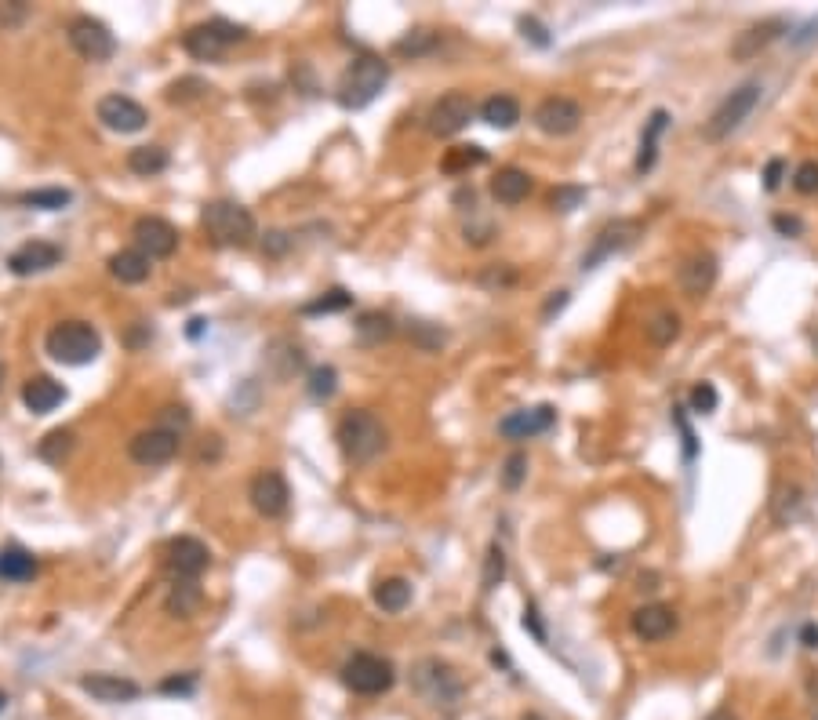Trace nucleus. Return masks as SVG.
I'll return each instance as SVG.
<instances>
[{
  "mask_svg": "<svg viewBox=\"0 0 818 720\" xmlns=\"http://www.w3.org/2000/svg\"><path fill=\"white\" fill-rule=\"evenodd\" d=\"M248 499L255 506V513L266 520H277L288 513V502H291V488L288 480L280 477L277 470H262L251 477V488H248Z\"/></svg>",
  "mask_w": 818,
  "mask_h": 720,
  "instance_id": "ddd939ff",
  "label": "nucleus"
},
{
  "mask_svg": "<svg viewBox=\"0 0 818 720\" xmlns=\"http://www.w3.org/2000/svg\"><path fill=\"white\" fill-rule=\"evenodd\" d=\"M433 44H437V37H433V33H426V30H415L411 33V37H404L397 44V51L400 55H422V51H429L433 48Z\"/></svg>",
  "mask_w": 818,
  "mask_h": 720,
  "instance_id": "de8ad7c7",
  "label": "nucleus"
},
{
  "mask_svg": "<svg viewBox=\"0 0 818 720\" xmlns=\"http://www.w3.org/2000/svg\"><path fill=\"white\" fill-rule=\"evenodd\" d=\"M4 375H8V368H4V364H0V386H4Z\"/></svg>",
  "mask_w": 818,
  "mask_h": 720,
  "instance_id": "e2e57ef3",
  "label": "nucleus"
},
{
  "mask_svg": "<svg viewBox=\"0 0 818 720\" xmlns=\"http://www.w3.org/2000/svg\"><path fill=\"white\" fill-rule=\"evenodd\" d=\"M393 680H397L393 662L382 659V655H371V651H357L342 666V684L353 695H386L393 688Z\"/></svg>",
  "mask_w": 818,
  "mask_h": 720,
  "instance_id": "6e6552de",
  "label": "nucleus"
},
{
  "mask_svg": "<svg viewBox=\"0 0 818 720\" xmlns=\"http://www.w3.org/2000/svg\"><path fill=\"white\" fill-rule=\"evenodd\" d=\"M582 124V106L568 95H549L535 106V128L542 135H553V139H564L571 131H579Z\"/></svg>",
  "mask_w": 818,
  "mask_h": 720,
  "instance_id": "4468645a",
  "label": "nucleus"
},
{
  "mask_svg": "<svg viewBox=\"0 0 818 720\" xmlns=\"http://www.w3.org/2000/svg\"><path fill=\"white\" fill-rule=\"evenodd\" d=\"M44 350H48L51 360L59 364H70V368H84L102 353V335L91 328L88 320H62L48 331L44 339Z\"/></svg>",
  "mask_w": 818,
  "mask_h": 720,
  "instance_id": "39448f33",
  "label": "nucleus"
},
{
  "mask_svg": "<svg viewBox=\"0 0 818 720\" xmlns=\"http://www.w3.org/2000/svg\"><path fill=\"white\" fill-rule=\"evenodd\" d=\"M524 477H528V455L513 451L506 459V470H502V484H506L509 491H517L520 484H524Z\"/></svg>",
  "mask_w": 818,
  "mask_h": 720,
  "instance_id": "37998d69",
  "label": "nucleus"
},
{
  "mask_svg": "<svg viewBox=\"0 0 818 720\" xmlns=\"http://www.w3.org/2000/svg\"><path fill=\"white\" fill-rule=\"evenodd\" d=\"M793 190L804 193V197H815L818 193V160H804V164L793 171Z\"/></svg>",
  "mask_w": 818,
  "mask_h": 720,
  "instance_id": "79ce46f5",
  "label": "nucleus"
},
{
  "mask_svg": "<svg viewBox=\"0 0 818 720\" xmlns=\"http://www.w3.org/2000/svg\"><path fill=\"white\" fill-rule=\"evenodd\" d=\"M706 720H739V717H735L731 710H717V713H709Z\"/></svg>",
  "mask_w": 818,
  "mask_h": 720,
  "instance_id": "052dcab7",
  "label": "nucleus"
},
{
  "mask_svg": "<svg viewBox=\"0 0 818 720\" xmlns=\"http://www.w3.org/2000/svg\"><path fill=\"white\" fill-rule=\"evenodd\" d=\"M200 226L219 248H248L255 240V215L237 200H211L200 211Z\"/></svg>",
  "mask_w": 818,
  "mask_h": 720,
  "instance_id": "f03ea898",
  "label": "nucleus"
},
{
  "mask_svg": "<svg viewBox=\"0 0 818 720\" xmlns=\"http://www.w3.org/2000/svg\"><path fill=\"white\" fill-rule=\"evenodd\" d=\"M80 688L88 691L95 702H106V706H120V702L139 699V684L128 677H117V673H84V677H80Z\"/></svg>",
  "mask_w": 818,
  "mask_h": 720,
  "instance_id": "412c9836",
  "label": "nucleus"
},
{
  "mask_svg": "<svg viewBox=\"0 0 818 720\" xmlns=\"http://www.w3.org/2000/svg\"><path fill=\"white\" fill-rule=\"evenodd\" d=\"M520 720H546V717H539V713H524Z\"/></svg>",
  "mask_w": 818,
  "mask_h": 720,
  "instance_id": "680f3d73",
  "label": "nucleus"
},
{
  "mask_svg": "<svg viewBox=\"0 0 818 720\" xmlns=\"http://www.w3.org/2000/svg\"><path fill=\"white\" fill-rule=\"evenodd\" d=\"M22 15H26V4H11V8H0V22H4V26H15Z\"/></svg>",
  "mask_w": 818,
  "mask_h": 720,
  "instance_id": "6e6d98bb",
  "label": "nucleus"
},
{
  "mask_svg": "<svg viewBox=\"0 0 818 720\" xmlns=\"http://www.w3.org/2000/svg\"><path fill=\"white\" fill-rule=\"evenodd\" d=\"M553 426H557L553 404H539V408L509 411L506 419L499 422V433L506 440H531V437H539V433H549Z\"/></svg>",
  "mask_w": 818,
  "mask_h": 720,
  "instance_id": "6ab92c4d",
  "label": "nucleus"
},
{
  "mask_svg": "<svg viewBox=\"0 0 818 720\" xmlns=\"http://www.w3.org/2000/svg\"><path fill=\"white\" fill-rule=\"evenodd\" d=\"M306 390H310V397L317 400V404H324V400L335 397V390H339V371L331 368V364H320V368L310 371V382H306Z\"/></svg>",
  "mask_w": 818,
  "mask_h": 720,
  "instance_id": "c9c22d12",
  "label": "nucleus"
},
{
  "mask_svg": "<svg viewBox=\"0 0 818 720\" xmlns=\"http://www.w3.org/2000/svg\"><path fill=\"white\" fill-rule=\"evenodd\" d=\"M284 248H288V237H284V233H270V244H266V251H270V255H280Z\"/></svg>",
  "mask_w": 818,
  "mask_h": 720,
  "instance_id": "13d9d810",
  "label": "nucleus"
},
{
  "mask_svg": "<svg viewBox=\"0 0 818 720\" xmlns=\"http://www.w3.org/2000/svg\"><path fill=\"white\" fill-rule=\"evenodd\" d=\"M335 440H339V448L350 466H368V462H375L382 451H386L390 433H386L379 415L357 408V411H346V415L339 419Z\"/></svg>",
  "mask_w": 818,
  "mask_h": 720,
  "instance_id": "f257e3e1",
  "label": "nucleus"
},
{
  "mask_svg": "<svg viewBox=\"0 0 818 720\" xmlns=\"http://www.w3.org/2000/svg\"><path fill=\"white\" fill-rule=\"evenodd\" d=\"M73 200L70 190H33V193H22V204H30V208H44V211H59L66 208Z\"/></svg>",
  "mask_w": 818,
  "mask_h": 720,
  "instance_id": "58836bf2",
  "label": "nucleus"
},
{
  "mask_svg": "<svg viewBox=\"0 0 818 720\" xmlns=\"http://www.w3.org/2000/svg\"><path fill=\"white\" fill-rule=\"evenodd\" d=\"M531 193V175L520 168H499V175L491 179V197L499 200V204H506V208H513V204H520V200Z\"/></svg>",
  "mask_w": 818,
  "mask_h": 720,
  "instance_id": "a878e982",
  "label": "nucleus"
},
{
  "mask_svg": "<svg viewBox=\"0 0 818 720\" xmlns=\"http://www.w3.org/2000/svg\"><path fill=\"white\" fill-rule=\"evenodd\" d=\"M208 91V84L204 80H197V77H186V80H175L168 88V99L171 102H186V99H197V95H204Z\"/></svg>",
  "mask_w": 818,
  "mask_h": 720,
  "instance_id": "a18cd8bd",
  "label": "nucleus"
},
{
  "mask_svg": "<svg viewBox=\"0 0 818 720\" xmlns=\"http://www.w3.org/2000/svg\"><path fill=\"white\" fill-rule=\"evenodd\" d=\"M66 37H70V48L77 51L84 62H110L113 51H117V40H113L110 26L91 19V15H77V19L70 22V30H66Z\"/></svg>",
  "mask_w": 818,
  "mask_h": 720,
  "instance_id": "1a4fd4ad",
  "label": "nucleus"
},
{
  "mask_svg": "<svg viewBox=\"0 0 818 720\" xmlns=\"http://www.w3.org/2000/svg\"><path fill=\"white\" fill-rule=\"evenodd\" d=\"M200 604H204V593H200V586L193 579L175 582L171 593H168V600H164L168 615H175V619H190V615H197Z\"/></svg>",
  "mask_w": 818,
  "mask_h": 720,
  "instance_id": "2f4dec72",
  "label": "nucleus"
},
{
  "mask_svg": "<svg viewBox=\"0 0 818 720\" xmlns=\"http://www.w3.org/2000/svg\"><path fill=\"white\" fill-rule=\"evenodd\" d=\"M62 400H66V386L48 379V375H37V379H30L22 386V404H26L33 415H48V411L59 408Z\"/></svg>",
  "mask_w": 818,
  "mask_h": 720,
  "instance_id": "393cba45",
  "label": "nucleus"
},
{
  "mask_svg": "<svg viewBox=\"0 0 818 720\" xmlns=\"http://www.w3.org/2000/svg\"><path fill=\"white\" fill-rule=\"evenodd\" d=\"M688 400H691V411H695V415H713L720 404L717 386H713V382H695V390H691Z\"/></svg>",
  "mask_w": 818,
  "mask_h": 720,
  "instance_id": "a19ab883",
  "label": "nucleus"
},
{
  "mask_svg": "<svg viewBox=\"0 0 818 720\" xmlns=\"http://www.w3.org/2000/svg\"><path fill=\"white\" fill-rule=\"evenodd\" d=\"M775 230L786 233V237H800V233H804V222L793 219V215H775Z\"/></svg>",
  "mask_w": 818,
  "mask_h": 720,
  "instance_id": "603ef678",
  "label": "nucleus"
},
{
  "mask_svg": "<svg viewBox=\"0 0 818 720\" xmlns=\"http://www.w3.org/2000/svg\"><path fill=\"white\" fill-rule=\"evenodd\" d=\"M160 691H168V695H190L193 691V677H168L164 684H160Z\"/></svg>",
  "mask_w": 818,
  "mask_h": 720,
  "instance_id": "5fc2aeb1",
  "label": "nucleus"
},
{
  "mask_svg": "<svg viewBox=\"0 0 818 720\" xmlns=\"http://www.w3.org/2000/svg\"><path fill=\"white\" fill-rule=\"evenodd\" d=\"M473 164H484V150H480V146H459V150H451L448 160H444V168L448 171L473 168Z\"/></svg>",
  "mask_w": 818,
  "mask_h": 720,
  "instance_id": "c03bdc74",
  "label": "nucleus"
},
{
  "mask_svg": "<svg viewBox=\"0 0 818 720\" xmlns=\"http://www.w3.org/2000/svg\"><path fill=\"white\" fill-rule=\"evenodd\" d=\"M480 120H484L488 128L509 131L520 120V102L513 99V95H491V99H484V106H480Z\"/></svg>",
  "mask_w": 818,
  "mask_h": 720,
  "instance_id": "7c9ffc66",
  "label": "nucleus"
},
{
  "mask_svg": "<svg viewBox=\"0 0 818 720\" xmlns=\"http://www.w3.org/2000/svg\"><path fill=\"white\" fill-rule=\"evenodd\" d=\"M564 306H568V295H564V291H557V299L546 302V313H542V317H549L553 310H564Z\"/></svg>",
  "mask_w": 818,
  "mask_h": 720,
  "instance_id": "bf43d9fd",
  "label": "nucleus"
},
{
  "mask_svg": "<svg viewBox=\"0 0 818 720\" xmlns=\"http://www.w3.org/2000/svg\"><path fill=\"white\" fill-rule=\"evenodd\" d=\"M240 40H248V30H244V26H237V22H230V19H211V22L193 26V30L182 37V48L200 62H219L233 44H240Z\"/></svg>",
  "mask_w": 818,
  "mask_h": 720,
  "instance_id": "0eeeda50",
  "label": "nucleus"
},
{
  "mask_svg": "<svg viewBox=\"0 0 818 720\" xmlns=\"http://www.w3.org/2000/svg\"><path fill=\"white\" fill-rule=\"evenodd\" d=\"M131 237H135V248L146 255V259H168L179 248V230L171 226L168 219H157V215H142L135 226H131Z\"/></svg>",
  "mask_w": 818,
  "mask_h": 720,
  "instance_id": "dca6fc26",
  "label": "nucleus"
},
{
  "mask_svg": "<svg viewBox=\"0 0 818 720\" xmlns=\"http://www.w3.org/2000/svg\"><path fill=\"white\" fill-rule=\"evenodd\" d=\"M62 262V248L51 240H26L22 248L8 255V270L15 277H33V273H48Z\"/></svg>",
  "mask_w": 818,
  "mask_h": 720,
  "instance_id": "a211bd4d",
  "label": "nucleus"
},
{
  "mask_svg": "<svg viewBox=\"0 0 818 720\" xmlns=\"http://www.w3.org/2000/svg\"><path fill=\"white\" fill-rule=\"evenodd\" d=\"M350 306H353L350 291H346V288H331V291H324L320 299L306 302V306H302V313L317 317V313H339V310H350Z\"/></svg>",
  "mask_w": 818,
  "mask_h": 720,
  "instance_id": "e433bc0d",
  "label": "nucleus"
},
{
  "mask_svg": "<svg viewBox=\"0 0 818 720\" xmlns=\"http://www.w3.org/2000/svg\"><path fill=\"white\" fill-rule=\"evenodd\" d=\"M211 564V553L208 546L200 539H193V535H179V539L168 542V550H164V568L171 571V579L182 582V579H193L197 582L204 571H208Z\"/></svg>",
  "mask_w": 818,
  "mask_h": 720,
  "instance_id": "f8f14e48",
  "label": "nucleus"
},
{
  "mask_svg": "<svg viewBox=\"0 0 818 720\" xmlns=\"http://www.w3.org/2000/svg\"><path fill=\"white\" fill-rule=\"evenodd\" d=\"M179 448H182V433L153 426V430H142L131 437L128 455L139 462V466H168V462L179 455Z\"/></svg>",
  "mask_w": 818,
  "mask_h": 720,
  "instance_id": "2eb2a0df",
  "label": "nucleus"
},
{
  "mask_svg": "<svg viewBox=\"0 0 818 720\" xmlns=\"http://www.w3.org/2000/svg\"><path fill=\"white\" fill-rule=\"evenodd\" d=\"M473 113H477V106H473V99H469L466 91H448V95H440V99L429 106L426 128L429 135H437V139H451V135H459L469 120H473Z\"/></svg>",
  "mask_w": 818,
  "mask_h": 720,
  "instance_id": "9d476101",
  "label": "nucleus"
},
{
  "mask_svg": "<svg viewBox=\"0 0 818 720\" xmlns=\"http://www.w3.org/2000/svg\"><path fill=\"white\" fill-rule=\"evenodd\" d=\"M644 331H648V339L655 342V346H669V342L680 335V317L673 310H662L644 324Z\"/></svg>",
  "mask_w": 818,
  "mask_h": 720,
  "instance_id": "f704fd0d",
  "label": "nucleus"
},
{
  "mask_svg": "<svg viewBox=\"0 0 818 720\" xmlns=\"http://www.w3.org/2000/svg\"><path fill=\"white\" fill-rule=\"evenodd\" d=\"M760 84L757 80H746L742 88H735L731 95H724L720 99V106L713 110V117L706 120V128H702V135H706V142H724V139H731L735 131L746 124V117L753 110H757V102H760Z\"/></svg>",
  "mask_w": 818,
  "mask_h": 720,
  "instance_id": "423d86ee",
  "label": "nucleus"
},
{
  "mask_svg": "<svg viewBox=\"0 0 818 720\" xmlns=\"http://www.w3.org/2000/svg\"><path fill=\"white\" fill-rule=\"evenodd\" d=\"M520 30H524V37H531L539 48H549V37H546V26H542L539 19H520Z\"/></svg>",
  "mask_w": 818,
  "mask_h": 720,
  "instance_id": "3c124183",
  "label": "nucleus"
},
{
  "mask_svg": "<svg viewBox=\"0 0 818 720\" xmlns=\"http://www.w3.org/2000/svg\"><path fill=\"white\" fill-rule=\"evenodd\" d=\"M640 226L633 219H622V222H611V226H604V230L597 233V240H593V248H589V255H582V270H597L600 262L611 259L615 251L629 248L633 240H637Z\"/></svg>",
  "mask_w": 818,
  "mask_h": 720,
  "instance_id": "aec40b11",
  "label": "nucleus"
},
{
  "mask_svg": "<svg viewBox=\"0 0 818 720\" xmlns=\"http://www.w3.org/2000/svg\"><path fill=\"white\" fill-rule=\"evenodd\" d=\"M800 640H804V648H818V626H815V622H808V626L800 630Z\"/></svg>",
  "mask_w": 818,
  "mask_h": 720,
  "instance_id": "4d7b16f0",
  "label": "nucleus"
},
{
  "mask_svg": "<svg viewBox=\"0 0 818 720\" xmlns=\"http://www.w3.org/2000/svg\"><path fill=\"white\" fill-rule=\"evenodd\" d=\"M353 331H357V339L364 342V346H382V342H390L393 335H397V324H393L390 313L368 310V313H360V317H357Z\"/></svg>",
  "mask_w": 818,
  "mask_h": 720,
  "instance_id": "cd10ccee",
  "label": "nucleus"
},
{
  "mask_svg": "<svg viewBox=\"0 0 818 720\" xmlns=\"http://www.w3.org/2000/svg\"><path fill=\"white\" fill-rule=\"evenodd\" d=\"M37 571H40V564L30 550H22V546H4V550H0V579L30 582Z\"/></svg>",
  "mask_w": 818,
  "mask_h": 720,
  "instance_id": "c85d7f7f",
  "label": "nucleus"
},
{
  "mask_svg": "<svg viewBox=\"0 0 818 720\" xmlns=\"http://www.w3.org/2000/svg\"><path fill=\"white\" fill-rule=\"evenodd\" d=\"M717 273H720L717 255H713V251H695V255H688V259L680 262L677 284H680V291H684L688 299H702V295L713 291Z\"/></svg>",
  "mask_w": 818,
  "mask_h": 720,
  "instance_id": "f3484780",
  "label": "nucleus"
},
{
  "mask_svg": "<svg viewBox=\"0 0 818 720\" xmlns=\"http://www.w3.org/2000/svg\"><path fill=\"white\" fill-rule=\"evenodd\" d=\"M150 270H153L150 259L139 248H124L117 255H110V273L120 284H142V280H150Z\"/></svg>",
  "mask_w": 818,
  "mask_h": 720,
  "instance_id": "bb28decb",
  "label": "nucleus"
},
{
  "mask_svg": "<svg viewBox=\"0 0 818 720\" xmlns=\"http://www.w3.org/2000/svg\"><path fill=\"white\" fill-rule=\"evenodd\" d=\"M782 30H786V22L782 19H764V22H757V26H749V30H742L739 37H735V44H731V59H739V62L757 59L771 40L782 37Z\"/></svg>",
  "mask_w": 818,
  "mask_h": 720,
  "instance_id": "5701e85b",
  "label": "nucleus"
},
{
  "mask_svg": "<svg viewBox=\"0 0 818 720\" xmlns=\"http://www.w3.org/2000/svg\"><path fill=\"white\" fill-rule=\"evenodd\" d=\"M73 448H77V437H73V430H51L48 437L37 444V455L48 466H62V462L70 459Z\"/></svg>",
  "mask_w": 818,
  "mask_h": 720,
  "instance_id": "72a5a7b5",
  "label": "nucleus"
},
{
  "mask_svg": "<svg viewBox=\"0 0 818 720\" xmlns=\"http://www.w3.org/2000/svg\"><path fill=\"white\" fill-rule=\"evenodd\" d=\"M502 579H506V550H502L499 542H491L488 557H484V575H480V586H484V593H491Z\"/></svg>",
  "mask_w": 818,
  "mask_h": 720,
  "instance_id": "4c0bfd02",
  "label": "nucleus"
},
{
  "mask_svg": "<svg viewBox=\"0 0 818 720\" xmlns=\"http://www.w3.org/2000/svg\"><path fill=\"white\" fill-rule=\"evenodd\" d=\"M411 688L419 691L422 702H429L433 710H459V702L466 699V684L444 659H419L411 670Z\"/></svg>",
  "mask_w": 818,
  "mask_h": 720,
  "instance_id": "20e7f679",
  "label": "nucleus"
},
{
  "mask_svg": "<svg viewBox=\"0 0 818 720\" xmlns=\"http://www.w3.org/2000/svg\"><path fill=\"white\" fill-rule=\"evenodd\" d=\"M629 626H633V633L640 640L655 644V640H666L669 633L677 630V611L669 608V604H644V608L633 611Z\"/></svg>",
  "mask_w": 818,
  "mask_h": 720,
  "instance_id": "4be33fe9",
  "label": "nucleus"
},
{
  "mask_svg": "<svg viewBox=\"0 0 818 720\" xmlns=\"http://www.w3.org/2000/svg\"><path fill=\"white\" fill-rule=\"evenodd\" d=\"M171 157L164 146H135V150L128 153V168L131 175H139V179H153V175H160V171H168Z\"/></svg>",
  "mask_w": 818,
  "mask_h": 720,
  "instance_id": "473e14b6",
  "label": "nucleus"
},
{
  "mask_svg": "<svg viewBox=\"0 0 818 720\" xmlns=\"http://www.w3.org/2000/svg\"><path fill=\"white\" fill-rule=\"evenodd\" d=\"M815 350H818V339H815Z\"/></svg>",
  "mask_w": 818,
  "mask_h": 720,
  "instance_id": "0e129e2a",
  "label": "nucleus"
},
{
  "mask_svg": "<svg viewBox=\"0 0 818 720\" xmlns=\"http://www.w3.org/2000/svg\"><path fill=\"white\" fill-rule=\"evenodd\" d=\"M157 426H160V430L182 433V430H186V426H190V411H186V408H175V404H171V408H164V411H160Z\"/></svg>",
  "mask_w": 818,
  "mask_h": 720,
  "instance_id": "09e8293b",
  "label": "nucleus"
},
{
  "mask_svg": "<svg viewBox=\"0 0 818 720\" xmlns=\"http://www.w3.org/2000/svg\"><path fill=\"white\" fill-rule=\"evenodd\" d=\"M524 630H531V633H535V640H542V644H546V630H542L535 604H528V608H524Z\"/></svg>",
  "mask_w": 818,
  "mask_h": 720,
  "instance_id": "864d4df0",
  "label": "nucleus"
},
{
  "mask_svg": "<svg viewBox=\"0 0 818 720\" xmlns=\"http://www.w3.org/2000/svg\"><path fill=\"white\" fill-rule=\"evenodd\" d=\"M673 426H677L680 437H684V462H695V455H699V444H695V433H691L684 408H673Z\"/></svg>",
  "mask_w": 818,
  "mask_h": 720,
  "instance_id": "49530a36",
  "label": "nucleus"
},
{
  "mask_svg": "<svg viewBox=\"0 0 818 720\" xmlns=\"http://www.w3.org/2000/svg\"><path fill=\"white\" fill-rule=\"evenodd\" d=\"M582 200H586V190H582V186H557V190L549 193V208L560 211V215H568V211L582 208Z\"/></svg>",
  "mask_w": 818,
  "mask_h": 720,
  "instance_id": "ea45409f",
  "label": "nucleus"
},
{
  "mask_svg": "<svg viewBox=\"0 0 818 720\" xmlns=\"http://www.w3.org/2000/svg\"><path fill=\"white\" fill-rule=\"evenodd\" d=\"M666 128H669V113L666 110L651 113L644 131H640V150H637V160H633V171H637V175H648V171L655 168V160H659V142H662V135H666Z\"/></svg>",
  "mask_w": 818,
  "mask_h": 720,
  "instance_id": "b1692460",
  "label": "nucleus"
},
{
  "mask_svg": "<svg viewBox=\"0 0 818 720\" xmlns=\"http://www.w3.org/2000/svg\"><path fill=\"white\" fill-rule=\"evenodd\" d=\"M782 171H786V160H768V168H764V190L775 193L782 186Z\"/></svg>",
  "mask_w": 818,
  "mask_h": 720,
  "instance_id": "8fccbe9b",
  "label": "nucleus"
},
{
  "mask_svg": "<svg viewBox=\"0 0 818 720\" xmlns=\"http://www.w3.org/2000/svg\"><path fill=\"white\" fill-rule=\"evenodd\" d=\"M95 117H99L102 128L117 131V135H135V131H142L146 124H150V113H146V106L135 99H128V95H120V91H113V95H106V99H99V106H95Z\"/></svg>",
  "mask_w": 818,
  "mask_h": 720,
  "instance_id": "9b49d317",
  "label": "nucleus"
},
{
  "mask_svg": "<svg viewBox=\"0 0 818 720\" xmlns=\"http://www.w3.org/2000/svg\"><path fill=\"white\" fill-rule=\"evenodd\" d=\"M371 597H375V604H379L386 615H400V611L411 604V582L400 579V575H393V579H379Z\"/></svg>",
  "mask_w": 818,
  "mask_h": 720,
  "instance_id": "c756f323",
  "label": "nucleus"
},
{
  "mask_svg": "<svg viewBox=\"0 0 818 720\" xmlns=\"http://www.w3.org/2000/svg\"><path fill=\"white\" fill-rule=\"evenodd\" d=\"M386 84H390V62L379 55H360L339 77V106L342 110H364L379 99Z\"/></svg>",
  "mask_w": 818,
  "mask_h": 720,
  "instance_id": "7ed1b4c3",
  "label": "nucleus"
}]
</instances>
